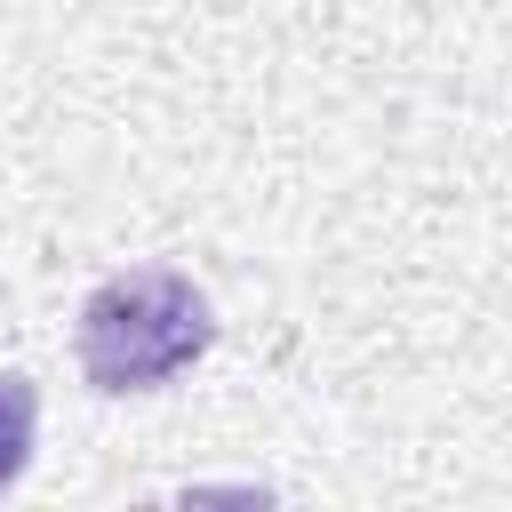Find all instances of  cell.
<instances>
[{
    "label": "cell",
    "mask_w": 512,
    "mask_h": 512,
    "mask_svg": "<svg viewBox=\"0 0 512 512\" xmlns=\"http://www.w3.org/2000/svg\"><path fill=\"white\" fill-rule=\"evenodd\" d=\"M208 344H216V304L176 264L112 272L104 288H88V304L72 320V352L96 392H160Z\"/></svg>",
    "instance_id": "obj_1"
},
{
    "label": "cell",
    "mask_w": 512,
    "mask_h": 512,
    "mask_svg": "<svg viewBox=\"0 0 512 512\" xmlns=\"http://www.w3.org/2000/svg\"><path fill=\"white\" fill-rule=\"evenodd\" d=\"M32 424H40V384L32 376H0V496L24 480V464H32Z\"/></svg>",
    "instance_id": "obj_2"
}]
</instances>
